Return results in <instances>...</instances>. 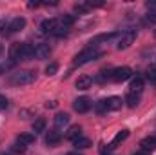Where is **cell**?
Returning <instances> with one entry per match:
<instances>
[{
    "mask_svg": "<svg viewBox=\"0 0 156 155\" xmlns=\"http://www.w3.org/2000/svg\"><path fill=\"white\" fill-rule=\"evenodd\" d=\"M9 59L11 62H20V60H29V59H35V46L33 44H20V42H15L11 44L9 47Z\"/></svg>",
    "mask_w": 156,
    "mask_h": 155,
    "instance_id": "6da1fadb",
    "label": "cell"
},
{
    "mask_svg": "<svg viewBox=\"0 0 156 155\" xmlns=\"http://www.w3.org/2000/svg\"><path fill=\"white\" fill-rule=\"evenodd\" d=\"M37 78L35 71H29V70H24V71H16L9 77V84L11 86H27V84H33Z\"/></svg>",
    "mask_w": 156,
    "mask_h": 155,
    "instance_id": "7a4b0ae2",
    "label": "cell"
},
{
    "mask_svg": "<svg viewBox=\"0 0 156 155\" xmlns=\"http://www.w3.org/2000/svg\"><path fill=\"white\" fill-rule=\"evenodd\" d=\"M102 53L96 49V46H89V47H85L83 51H80L76 57H75V66H83V64H87V62H91V60H96L98 57H100Z\"/></svg>",
    "mask_w": 156,
    "mask_h": 155,
    "instance_id": "3957f363",
    "label": "cell"
},
{
    "mask_svg": "<svg viewBox=\"0 0 156 155\" xmlns=\"http://www.w3.org/2000/svg\"><path fill=\"white\" fill-rule=\"evenodd\" d=\"M122 104H123V100L116 97V95H113V97H109V99H104V100H100L98 104H96V112L98 113H105V112H116L122 108Z\"/></svg>",
    "mask_w": 156,
    "mask_h": 155,
    "instance_id": "277c9868",
    "label": "cell"
},
{
    "mask_svg": "<svg viewBox=\"0 0 156 155\" xmlns=\"http://www.w3.org/2000/svg\"><path fill=\"white\" fill-rule=\"evenodd\" d=\"M26 28V18L24 17H16V18H13L11 22H4V24H0V33L2 35H13V33H18V31H22Z\"/></svg>",
    "mask_w": 156,
    "mask_h": 155,
    "instance_id": "5b68a950",
    "label": "cell"
},
{
    "mask_svg": "<svg viewBox=\"0 0 156 155\" xmlns=\"http://www.w3.org/2000/svg\"><path fill=\"white\" fill-rule=\"evenodd\" d=\"M134 40H136V31H123V33L118 35L116 47L118 49H127Z\"/></svg>",
    "mask_w": 156,
    "mask_h": 155,
    "instance_id": "8992f818",
    "label": "cell"
},
{
    "mask_svg": "<svg viewBox=\"0 0 156 155\" xmlns=\"http://www.w3.org/2000/svg\"><path fill=\"white\" fill-rule=\"evenodd\" d=\"M131 77H133V70L129 66H122V68H116L111 71V80H115V82H123Z\"/></svg>",
    "mask_w": 156,
    "mask_h": 155,
    "instance_id": "52a82bcc",
    "label": "cell"
},
{
    "mask_svg": "<svg viewBox=\"0 0 156 155\" xmlns=\"http://www.w3.org/2000/svg\"><path fill=\"white\" fill-rule=\"evenodd\" d=\"M56 28H58V20L56 18H45V20L40 22V26H38L42 35H53L56 31Z\"/></svg>",
    "mask_w": 156,
    "mask_h": 155,
    "instance_id": "ba28073f",
    "label": "cell"
},
{
    "mask_svg": "<svg viewBox=\"0 0 156 155\" xmlns=\"http://www.w3.org/2000/svg\"><path fill=\"white\" fill-rule=\"evenodd\" d=\"M73 108H75V112H78V113H87L91 110V100L87 97H78L76 100L73 102Z\"/></svg>",
    "mask_w": 156,
    "mask_h": 155,
    "instance_id": "9c48e42d",
    "label": "cell"
},
{
    "mask_svg": "<svg viewBox=\"0 0 156 155\" xmlns=\"http://www.w3.org/2000/svg\"><path fill=\"white\" fill-rule=\"evenodd\" d=\"M144 84H145V78L142 75H136V77L131 78V84H129V91H134V93H142L144 91Z\"/></svg>",
    "mask_w": 156,
    "mask_h": 155,
    "instance_id": "30bf717a",
    "label": "cell"
},
{
    "mask_svg": "<svg viewBox=\"0 0 156 155\" xmlns=\"http://www.w3.org/2000/svg\"><path fill=\"white\" fill-rule=\"evenodd\" d=\"M60 141H62V135H60L58 130H49L45 133V144L47 146H56Z\"/></svg>",
    "mask_w": 156,
    "mask_h": 155,
    "instance_id": "8fae6325",
    "label": "cell"
},
{
    "mask_svg": "<svg viewBox=\"0 0 156 155\" xmlns=\"http://www.w3.org/2000/svg\"><path fill=\"white\" fill-rule=\"evenodd\" d=\"M140 150H144V152H147V153H151V152H154L156 150V137H145V139H142L140 141Z\"/></svg>",
    "mask_w": 156,
    "mask_h": 155,
    "instance_id": "7c38bea8",
    "label": "cell"
},
{
    "mask_svg": "<svg viewBox=\"0 0 156 155\" xmlns=\"http://www.w3.org/2000/svg\"><path fill=\"white\" fill-rule=\"evenodd\" d=\"M35 57L37 59H49L51 57V46L49 44H37L35 46Z\"/></svg>",
    "mask_w": 156,
    "mask_h": 155,
    "instance_id": "4fadbf2b",
    "label": "cell"
},
{
    "mask_svg": "<svg viewBox=\"0 0 156 155\" xmlns=\"http://www.w3.org/2000/svg\"><path fill=\"white\" fill-rule=\"evenodd\" d=\"M53 120H55V130H62V128H66L69 124V115L64 113V112H60V113L55 115Z\"/></svg>",
    "mask_w": 156,
    "mask_h": 155,
    "instance_id": "5bb4252c",
    "label": "cell"
},
{
    "mask_svg": "<svg viewBox=\"0 0 156 155\" xmlns=\"http://www.w3.org/2000/svg\"><path fill=\"white\" fill-rule=\"evenodd\" d=\"M140 100H142V93L129 91V93H127V97H125V102H127V106H129V108H136V106L140 104Z\"/></svg>",
    "mask_w": 156,
    "mask_h": 155,
    "instance_id": "9a60e30c",
    "label": "cell"
},
{
    "mask_svg": "<svg viewBox=\"0 0 156 155\" xmlns=\"http://www.w3.org/2000/svg\"><path fill=\"white\" fill-rule=\"evenodd\" d=\"M127 137H129V130H122V131H118L116 135H115V139L111 141L109 148H111V150H115V148H116L118 144H120V142H123V141H125Z\"/></svg>",
    "mask_w": 156,
    "mask_h": 155,
    "instance_id": "2e32d148",
    "label": "cell"
},
{
    "mask_svg": "<svg viewBox=\"0 0 156 155\" xmlns=\"http://www.w3.org/2000/svg\"><path fill=\"white\" fill-rule=\"evenodd\" d=\"M75 20H76V17H75V15H62V17L58 18V26H60V28L69 29V28L75 24Z\"/></svg>",
    "mask_w": 156,
    "mask_h": 155,
    "instance_id": "e0dca14e",
    "label": "cell"
},
{
    "mask_svg": "<svg viewBox=\"0 0 156 155\" xmlns=\"http://www.w3.org/2000/svg\"><path fill=\"white\" fill-rule=\"evenodd\" d=\"M78 137H82V126H78V124L76 126H71L67 130V133H66V139L73 142V141H76Z\"/></svg>",
    "mask_w": 156,
    "mask_h": 155,
    "instance_id": "ac0fdd59",
    "label": "cell"
},
{
    "mask_svg": "<svg viewBox=\"0 0 156 155\" xmlns=\"http://www.w3.org/2000/svg\"><path fill=\"white\" fill-rule=\"evenodd\" d=\"M91 84H93V78L89 77V75H82V77H78V80H76L75 86H76L78 89H89Z\"/></svg>",
    "mask_w": 156,
    "mask_h": 155,
    "instance_id": "d6986e66",
    "label": "cell"
},
{
    "mask_svg": "<svg viewBox=\"0 0 156 155\" xmlns=\"http://www.w3.org/2000/svg\"><path fill=\"white\" fill-rule=\"evenodd\" d=\"M118 37V33H104V35H98L94 40H91V46H96L98 42H111Z\"/></svg>",
    "mask_w": 156,
    "mask_h": 155,
    "instance_id": "ffe728a7",
    "label": "cell"
},
{
    "mask_svg": "<svg viewBox=\"0 0 156 155\" xmlns=\"http://www.w3.org/2000/svg\"><path fill=\"white\" fill-rule=\"evenodd\" d=\"M73 146H75L76 150H83V148H89V146H91V141H89L87 137H78L76 141H73Z\"/></svg>",
    "mask_w": 156,
    "mask_h": 155,
    "instance_id": "44dd1931",
    "label": "cell"
},
{
    "mask_svg": "<svg viewBox=\"0 0 156 155\" xmlns=\"http://www.w3.org/2000/svg\"><path fill=\"white\" fill-rule=\"evenodd\" d=\"M16 141L27 146V144H31V142H35V133H33V131H31V133H20Z\"/></svg>",
    "mask_w": 156,
    "mask_h": 155,
    "instance_id": "7402d4cb",
    "label": "cell"
},
{
    "mask_svg": "<svg viewBox=\"0 0 156 155\" xmlns=\"http://www.w3.org/2000/svg\"><path fill=\"white\" fill-rule=\"evenodd\" d=\"M45 130V119H42V117H38L35 122H33V133L37 135V133H42Z\"/></svg>",
    "mask_w": 156,
    "mask_h": 155,
    "instance_id": "603a6c76",
    "label": "cell"
},
{
    "mask_svg": "<svg viewBox=\"0 0 156 155\" xmlns=\"http://www.w3.org/2000/svg\"><path fill=\"white\" fill-rule=\"evenodd\" d=\"M11 152L13 153H16V155H22V153H26V144H22V142H15L13 146H11Z\"/></svg>",
    "mask_w": 156,
    "mask_h": 155,
    "instance_id": "cb8c5ba5",
    "label": "cell"
},
{
    "mask_svg": "<svg viewBox=\"0 0 156 155\" xmlns=\"http://www.w3.org/2000/svg\"><path fill=\"white\" fill-rule=\"evenodd\" d=\"M145 80H149L151 84H156V68H149L147 71H145Z\"/></svg>",
    "mask_w": 156,
    "mask_h": 155,
    "instance_id": "d4e9b609",
    "label": "cell"
},
{
    "mask_svg": "<svg viewBox=\"0 0 156 155\" xmlns=\"http://www.w3.org/2000/svg\"><path fill=\"white\" fill-rule=\"evenodd\" d=\"M56 71H58V64H56V62H51V64L45 68V73H47V75H55Z\"/></svg>",
    "mask_w": 156,
    "mask_h": 155,
    "instance_id": "484cf974",
    "label": "cell"
},
{
    "mask_svg": "<svg viewBox=\"0 0 156 155\" xmlns=\"http://www.w3.org/2000/svg\"><path fill=\"white\" fill-rule=\"evenodd\" d=\"M145 22L147 24H156V11H151L145 15Z\"/></svg>",
    "mask_w": 156,
    "mask_h": 155,
    "instance_id": "4316f807",
    "label": "cell"
},
{
    "mask_svg": "<svg viewBox=\"0 0 156 155\" xmlns=\"http://www.w3.org/2000/svg\"><path fill=\"white\" fill-rule=\"evenodd\" d=\"M7 106H9V100H7V97L0 95V110H5Z\"/></svg>",
    "mask_w": 156,
    "mask_h": 155,
    "instance_id": "83f0119b",
    "label": "cell"
},
{
    "mask_svg": "<svg viewBox=\"0 0 156 155\" xmlns=\"http://www.w3.org/2000/svg\"><path fill=\"white\" fill-rule=\"evenodd\" d=\"M133 155H149L147 152H144V150H138V152H134Z\"/></svg>",
    "mask_w": 156,
    "mask_h": 155,
    "instance_id": "f1b7e54d",
    "label": "cell"
},
{
    "mask_svg": "<svg viewBox=\"0 0 156 155\" xmlns=\"http://www.w3.org/2000/svg\"><path fill=\"white\" fill-rule=\"evenodd\" d=\"M5 70H7V68H5L4 64H0V75H2V73H5Z\"/></svg>",
    "mask_w": 156,
    "mask_h": 155,
    "instance_id": "f546056e",
    "label": "cell"
},
{
    "mask_svg": "<svg viewBox=\"0 0 156 155\" xmlns=\"http://www.w3.org/2000/svg\"><path fill=\"white\" fill-rule=\"evenodd\" d=\"M66 155H82V153H78V152H69V153H66Z\"/></svg>",
    "mask_w": 156,
    "mask_h": 155,
    "instance_id": "4dcf8cb0",
    "label": "cell"
},
{
    "mask_svg": "<svg viewBox=\"0 0 156 155\" xmlns=\"http://www.w3.org/2000/svg\"><path fill=\"white\" fill-rule=\"evenodd\" d=\"M154 37H156V29H154Z\"/></svg>",
    "mask_w": 156,
    "mask_h": 155,
    "instance_id": "1f68e13d",
    "label": "cell"
},
{
    "mask_svg": "<svg viewBox=\"0 0 156 155\" xmlns=\"http://www.w3.org/2000/svg\"><path fill=\"white\" fill-rule=\"evenodd\" d=\"M0 155H7V153H0Z\"/></svg>",
    "mask_w": 156,
    "mask_h": 155,
    "instance_id": "d6a6232c",
    "label": "cell"
},
{
    "mask_svg": "<svg viewBox=\"0 0 156 155\" xmlns=\"http://www.w3.org/2000/svg\"><path fill=\"white\" fill-rule=\"evenodd\" d=\"M0 51H2V47H0Z\"/></svg>",
    "mask_w": 156,
    "mask_h": 155,
    "instance_id": "836d02e7",
    "label": "cell"
}]
</instances>
